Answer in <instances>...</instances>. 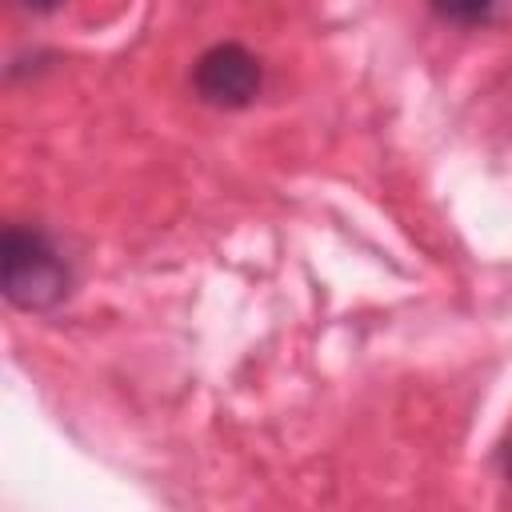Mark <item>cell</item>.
I'll return each instance as SVG.
<instances>
[{"label":"cell","instance_id":"cell-2","mask_svg":"<svg viewBox=\"0 0 512 512\" xmlns=\"http://www.w3.org/2000/svg\"><path fill=\"white\" fill-rule=\"evenodd\" d=\"M260 84H264L260 60L236 40H220L204 48L192 64V88L212 108H248Z\"/></svg>","mask_w":512,"mask_h":512},{"label":"cell","instance_id":"cell-5","mask_svg":"<svg viewBox=\"0 0 512 512\" xmlns=\"http://www.w3.org/2000/svg\"><path fill=\"white\" fill-rule=\"evenodd\" d=\"M28 12H52V8H60L64 0H20Z\"/></svg>","mask_w":512,"mask_h":512},{"label":"cell","instance_id":"cell-1","mask_svg":"<svg viewBox=\"0 0 512 512\" xmlns=\"http://www.w3.org/2000/svg\"><path fill=\"white\" fill-rule=\"evenodd\" d=\"M0 280L8 304L24 312L56 308L72 288V268L36 224H8L0 240Z\"/></svg>","mask_w":512,"mask_h":512},{"label":"cell","instance_id":"cell-3","mask_svg":"<svg viewBox=\"0 0 512 512\" xmlns=\"http://www.w3.org/2000/svg\"><path fill=\"white\" fill-rule=\"evenodd\" d=\"M432 12L448 24H460V28H472V24H484L492 16V4L496 0H428Z\"/></svg>","mask_w":512,"mask_h":512},{"label":"cell","instance_id":"cell-4","mask_svg":"<svg viewBox=\"0 0 512 512\" xmlns=\"http://www.w3.org/2000/svg\"><path fill=\"white\" fill-rule=\"evenodd\" d=\"M500 472H504V480L512 484V436H508L504 448H500Z\"/></svg>","mask_w":512,"mask_h":512}]
</instances>
